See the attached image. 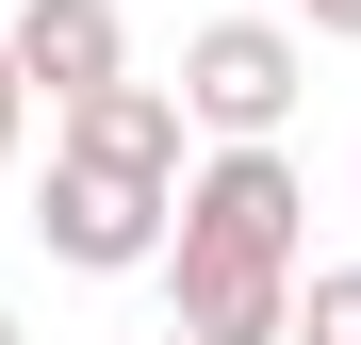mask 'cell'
<instances>
[{
    "instance_id": "277c9868",
    "label": "cell",
    "mask_w": 361,
    "mask_h": 345,
    "mask_svg": "<svg viewBox=\"0 0 361 345\" xmlns=\"http://www.w3.org/2000/svg\"><path fill=\"white\" fill-rule=\"evenodd\" d=\"M180 132H197L180 83H99V99L49 115V148H66V164H115V181H164V198H180Z\"/></svg>"
},
{
    "instance_id": "6da1fadb",
    "label": "cell",
    "mask_w": 361,
    "mask_h": 345,
    "mask_svg": "<svg viewBox=\"0 0 361 345\" xmlns=\"http://www.w3.org/2000/svg\"><path fill=\"white\" fill-rule=\"evenodd\" d=\"M312 99V33L295 17H197L180 33V115L214 148H279V115Z\"/></svg>"
},
{
    "instance_id": "5b68a950",
    "label": "cell",
    "mask_w": 361,
    "mask_h": 345,
    "mask_svg": "<svg viewBox=\"0 0 361 345\" xmlns=\"http://www.w3.org/2000/svg\"><path fill=\"white\" fill-rule=\"evenodd\" d=\"M17 83L66 115V99H99V83H132V17H115V0H17Z\"/></svg>"
},
{
    "instance_id": "52a82bcc",
    "label": "cell",
    "mask_w": 361,
    "mask_h": 345,
    "mask_svg": "<svg viewBox=\"0 0 361 345\" xmlns=\"http://www.w3.org/2000/svg\"><path fill=\"white\" fill-rule=\"evenodd\" d=\"M17 132H33V83H17V49H0V164H17Z\"/></svg>"
},
{
    "instance_id": "ba28073f",
    "label": "cell",
    "mask_w": 361,
    "mask_h": 345,
    "mask_svg": "<svg viewBox=\"0 0 361 345\" xmlns=\"http://www.w3.org/2000/svg\"><path fill=\"white\" fill-rule=\"evenodd\" d=\"M295 33H329V49H361V0H295Z\"/></svg>"
},
{
    "instance_id": "3957f363",
    "label": "cell",
    "mask_w": 361,
    "mask_h": 345,
    "mask_svg": "<svg viewBox=\"0 0 361 345\" xmlns=\"http://www.w3.org/2000/svg\"><path fill=\"white\" fill-rule=\"evenodd\" d=\"M33 230H49V263H82V279H132V263H164L180 198H164V181H115V164H66V148H49V198H33Z\"/></svg>"
},
{
    "instance_id": "9c48e42d",
    "label": "cell",
    "mask_w": 361,
    "mask_h": 345,
    "mask_svg": "<svg viewBox=\"0 0 361 345\" xmlns=\"http://www.w3.org/2000/svg\"><path fill=\"white\" fill-rule=\"evenodd\" d=\"M0 345H33V329H17V313H0Z\"/></svg>"
},
{
    "instance_id": "8992f818",
    "label": "cell",
    "mask_w": 361,
    "mask_h": 345,
    "mask_svg": "<svg viewBox=\"0 0 361 345\" xmlns=\"http://www.w3.org/2000/svg\"><path fill=\"white\" fill-rule=\"evenodd\" d=\"M295 345H361V263H312V279H295Z\"/></svg>"
},
{
    "instance_id": "7a4b0ae2",
    "label": "cell",
    "mask_w": 361,
    "mask_h": 345,
    "mask_svg": "<svg viewBox=\"0 0 361 345\" xmlns=\"http://www.w3.org/2000/svg\"><path fill=\"white\" fill-rule=\"evenodd\" d=\"M295 230H312V181H295L279 148L180 164V230H164V247H197V263H279V279H295Z\"/></svg>"
},
{
    "instance_id": "30bf717a",
    "label": "cell",
    "mask_w": 361,
    "mask_h": 345,
    "mask_svg": "<svg viewBox=\"0 0 361 345\" xmlns=\"http://www.w3.org/2000/svg\"><path fill=\"white\" fill-rule=\"evenodd\" d=\"M148 345H197V329H148Z\"/></svg>"
}]
</instances>
